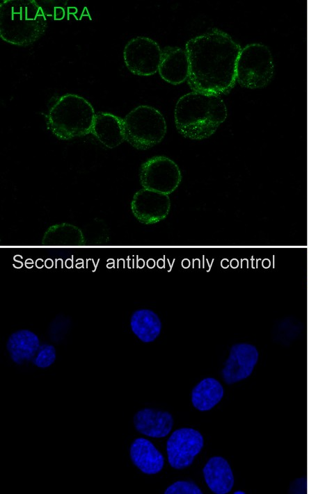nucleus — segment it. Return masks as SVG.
<instances>
[{
  "label": "nucleus",
  "mask_w": 309,
  "mask_h": 494,
  "mask_svg": "<svg viewBox=\"0 0 309 494\" xmlns=\"http://www.w3.org/2000/svg\"><path fill=\"white\" fill-rule=\"evenodd\" d=\"M171 201L168 195L142 188L133 196L131 209L141 223L152 224L164 220L168 215Z\"/></svg>",
  "instance_id": "9d476101"
},
{
  "label": "nucleus",
  "mask_w": 309,
  "mask_h": 494,
  "mask_svg": "<svg viewBox=\"0 0 309 494\" xmlns=\"http://www.w3.org/2000/svg\"><path fill=\"white\" fill-rule=\"evenodd\" d=\"M174 117L176 129L182 136L203 140L214 134L225 120L227 108L219 95L193 91L177 101Z\"/></svg>",
  "instance_id": "f03ea898"
},
{
  "label": "nucleus",
  "mask_w": 309,
  "mask_h": 494,
  "mask_svg": "<svg viewBox=\"0 0 309 494\" xmlns=\"http://www.w3.org/2000/svg\"><path fill=\"white\" fill-rule=\"evenodd\" d=\"M47 18L34 0H6L0 6V37L11 44L26 47L45 32Z\"/></svg>",
  "instance_id": "7ed1b4c3"
},
{
  "label": "nucleus",
  "mask_w": 309,
  "mask_h": 494,
  "mask_svg": "<svg viewBox=\"0 0 309 494\" xmlns=\"http://www.w3.org/2000/svg\"><path fill=\"white\" fill-rule=\"evenodd\" d=\"M96 113L92 105L75 94L60 97L50 108L47 125L60 140H70L91 133Z\"/></svg>",
  "instance_id": "20e7f679"
},
{
  "label": "nucleus",
  "mask_w": 309,
  "mask_h": 494,
  "mask_svg": "<svg viewBox=\"0 0 309 494\" xmlns=\"http://www.w3.org/2000/svg\"><path fill=\"white\" fill-rule=\"evenodd\" d=\"M56 358L55 347L49 344L40 346L32 362L38 368H45L52 365Z\"/></svg>",
  "instance_id": "412c9836"
},
{
  "label": "nucleus",
  "mask_w": 309,
  "mask_h": 494,
  "mask_svg": "<svg viewBox=\"0 0 309 494\" xmlns=\"http://www.w3.org/2000/svg\"><path fill=\"white\" fill-rule=\"evenodd\" d=\"M224 389L214 378L207 377L198 382L191 391V402L195 409L207 411L214 407L223 398Z\"/></svg>",
  "instance_id": "a211bd4d"
},
{
  "label": "nucleus",
  "mask_w": 309,
  "mask_h": 494,
  "mask_svg": "<svg viewBox=\"0 0 309 494\" xmlns=\"http://www.w3.org/2000/svg\"><path fill=\"white\" fill-rule=\"evenodd\" d=\"M132 332L143 343L153 342L160 334L162 324L158 315L150 309L134 311L130 319Z\"/></svg>",
  "instance_id": "6ab92c4d"
},
{
  "label": "nucleus",
  "mask_w": 309,
  "mask_h": 494,
  "mask_svg": "<svg viewBox=\"0 0 309 494\" xmlns=\"http://www.w3.org/2000/svg\"><path fill=\"white\" fill-rule=\"evenodd\" d=\"M158 72L165 81L173 85L180 84L188 79L189 61L186 50L177 47H165Z\"/></svg>",
  "instance_id": "ddd939ff"
},
{
  "label": "nucleus",
  "mask_w": 309,
  "mask_h": 494,
  "mask_svg": "<svg viewBox=\"0 0 309 494\" xmlns=\"http://www.w3.org/2000/svg\"><path fill=\"white\" fill-rule=\"evenodd\" d=\"M274 61L269 49L260 43H253L241 49L236 66V81L244 88L265 87L274 74Z\"/></svg>",
  "instance_id": "423d86ee"
},
{
  "label": "nucleus",
  "mask_w": 309,
  "mask_h": 494,
  "mask_svg": "<svg viewBox=\"0 0 309 494\" xmlns=\"http://www.w3.org/2000/svg\"><path fill=\"white\" fill-rule=\"evenodd\" d=\"M185 50L189 61L187 80L191 90L219 95L233 88L241 48L228 34L213 29L189 40Z\"/></svg>",
  "instance_id": "f257e3e1"
},
{
  "label": "nucleus",
  "mask_w": 309,
  "mask_h": 494,
  "mask_svg": "<svg viewBox=\"0 0 309 494\" xmlns=\"http://www.w3.org/2000/svg\"><path fill=\"white\" fill-rule=\"evenodd\" d=\"M203 446V436L198 430L189 427L176 429L166 442L168 463L176 470L187 468Z\"/></svg>",
  "instance_id": "1a4fd4ad"
},
{
  "label": "nucleus",
  "mask_w": 309,
  "mask_h": 494,
  "mask_svg": "<svg viewBox=\"0 0 309 494\" xmlns=\"http://www.w3.org/2000/svg\"><path fill=\"white\" fill-rule=\"evenodd\" d=\"M65 10L61 6H56L54 9L53 15L55 20H61L65 17Z\"/></svg>",
  "instance_id": "5701e85b"
},
{
  "label": "nucleus",
  "mask_w": 309,
  "mask_h": 494,
  "mask_svg": "<svg viewBox=\"0 0 309 494\" xmlns=\"http://www.w3.org/2000/svg\"><path fill=\"white\" fill-rule=\"evenodd\" d=\"M129 456L133 464L143 473L155 475L164 467V458L154 444L145 438L134 439L129 447Z\"/></svg>",
  "instance_id": "2eb2a0df"
},
{
  "label": "nucleus",
  "mask_w": 309,
  "mask_h": 494,
  "mask_svg": "<svg viewBox=\"0 0 309 494\" xmlns=\"http://www.w3.org/2000/svg\"><path fill=\"white\" fill-rule=\"evenodd\" d=\"M135 429L140 434L155 438H164L171 431L174 424L173 415L166 411L143 408L134 415Z\"/></svg>",
  "instance_id": "f8f14e48"
},
{
  "label": "nucleus",
  "mask_w": 309,
  "mask_h": 494,
  "mask_svg": "<svg viewBox=\"0 0 309 494\" xmlns=\"http://www.w3.org/2000/svg\"><path fill=\"white\" fill-rule=\"evenodd\" d=\"M235 494H236V493H244V492L241 491H235Z\"/></svg>",
  "instance_id": "b1692460"
},
{
  "label": "nucleus",
  "mask_w": 309,
  "mask_h": 494,
  "mask_svg": "<svg viewBox=\"0 0 309 494\" xmlns=\"http://www.w3.org/2000/svg\"><path fill=\"white\" fill-rule=\"evenodd\" d=\"M258 358L259 352L254 345L246 343L233 345L221 370L224 382L232 385L248 378L252 374Z\"/></svg>",
  "instance_id": "9b49d317"
},
{
  "label": "nucleus",
  "mask_w": 309,
  "mask_h": 494,
  "mask_svg": "<svg viewBox=\"0 0 309 494\" xmlns=\"http://www.w3.org/2000/svg\"><path fill=\"white\" fill-rule=\"evenodd\" d=\"M38 336L28 329L13 333L6 343V349L12 361L17 365L32 361L40 348Z\"/></svg>",
  "instance_id": "f3484780"
},
{
  "label": "nucleus",
  "mask_w": 309,
  "mask_h": 494,
  "mask_svg": "<svg viewBox=\"0 0 309 494\" xmlns=\"http://www.w3.org/2000/svg\"><path fill=\"white\" fill-rule=\"evenodd\" d=\"M139 179L143 188L168 195L180 185L182 174L173 160L164 156H157L141 165Z\"/></svg>",
  "instance_id": "0eeeda50"
},
{
  "label": "nucleus",
  "mask_w": 309,
  "mask_h": 494,
  "mask_svg": "<svg viewBox=\"0 0 309 494\" xmlns=\"http://www.w3.org/2000/svg\"><path fill=\"white\" fill-rule=\"evenodd\" d=\"M84 243L81 230L68 223L51 226L45 231L42 240L43 245H82Z\"/></svg>",
  "instance_id": "aec40b11"
},
{
  "label": "nucleus",
  "mask_w": 309,
  "mask_h": 494,
  "mask_svg": "<svg viewBox=\"0 0 309 494\" xmlns=\"http://www.w3.org/2000/svg\"><path fill=\"white\" fill-rule=\"evenodd\" d=\"M162 50L153 40L143 36L132 38L123 51L124 62L134 74L151 76L158 70Z\"/></svg>",
  "instance_id": "6e6552de"
},
{
  "label": "nucleus",
  "mask_w": 309,
  "mask_h": 494,
  "mask_svg": "<svg viewBox=\"0 0 309 494\" xmlns=\"http://www.w3.org/2000/svg\"><path fill=\"white\" fill-rule=\"evenodd\" d=\"M125 141L133 147L146 150L157 145L166 133L163 115L154 107L141 105L123 119Z\"/></svg>",
  "instance_id": "39448f33"
},
{
  "label": "nucleus",
  "mask_w": 309,
  "mask_h": 494,
  "mask_svg": "<svg viewBox=\"0 0 309 494\" xmlns=\"http://www.w3.org/2000/svg\"><path fill=\"white\" fill-rule=\"evenodd\" d=\"M205 481L215 494H226L234 485L235 479L228 461L222 456L211 457L203 469Z\"/></svg>",
  "instance_id": "dca6fc26"
},
{
  "label": "nucleus",
  "mask_w": 309,
  "mask_h": 494,
  "mask_svg": "<svg viewBox=\"0 0 309 494\" xmlns=\"http://www.w3.org/2000/svg\"><path fill=\"white\" fill-rule=\"evenodd\" d=\"M164 494H203L198 485L193 481H177L170 485Z\"/></svg>",
  "instance_id": "4be33fe9"
},
{
  "label": "nucleus",
  "mask_w": 309,
  "mask_h": 494,
  "mask_svg": "<svg viewBox=\"0 0 309 494\" xmlns=\"http://www.w3.org/2000/svg\"><path fill=\"white\" fill-rule=\"evenodd\" d=\"M91 133L106 147L115 148L125 140L124 120L109 113H97Z\"/></svg>",
  "instance_id": "4468645a"
}]
</instances>
